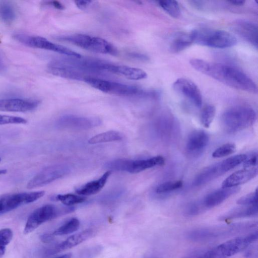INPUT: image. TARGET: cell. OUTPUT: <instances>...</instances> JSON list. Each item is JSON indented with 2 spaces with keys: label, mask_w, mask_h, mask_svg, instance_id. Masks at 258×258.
Returning <instances> with one entry per match:
<instances>
[{
  "label": "cell",
  "mask_w": 258,
  "mask_h": 258,
  "mask_svg": "<svg viewBox=\"0 0 258 258\" xmlns=\"http://www.w3.org/2000/svg\"><path fill=\"white\" fill-rule=\"evenodd\" d=\"M189 63L196 71L232 88L251 93L257 92L253 80L235 67L199 58L190 59Z\"/></svg>",
  "instance_id": "cell-1"
},
{
  "label": "cell",
  "mask_w": 258,
  "mask_h": 258,
  "mask_svg": "<svg viewBox=\"0 0 258 258\" xmlns=\"http://www.w3.org/2000/svg\"><path fill=\"white\" fill-rule=\"evenodd\" d=\"M83 81L92 87L103 92L123 97L144 96L156 98L158 93L146 91L136 86L106 80L91 76Z\"/></svg>",
  "instance_id": "cell-2"
},
{
  "label": "cell",
  "mask_w": 258,
  "mask_h": 258,
  "mask_svg": "<svg viewBox=\"0 0 258 258\" xmlns=\"http://www.w3.org/2000/svg\"><path fill=\"white\" fill-rule=\"evenodd\" d=\"M256 119L254 110L244 105L230 107L221 115L222 123L225 129L230 133L237 132L251 126Z\"/></svg>",
  "instance_id": "cell-3"
},
{
  "label": "cell",
  "mask_w": 258,
  "mask_h": 258,
  "mask_svg": "<svg viewBox=\"0 0 258 258\" xmlns=\"http://www.w3.org/2000/svg\"><path fill=\"white\" fill-rule=\"evenodd\" d=\"M194 43L215 48H226L236 45L237 40L231 33L222 30L202 28L191 31Z\"/></svg>",
  "instance_id": "cell-4"
},
{
  "label": "cell",
  "mask_w": 258,
  "mask_h": 258,
  "mask_svg": "<svg viewBox=\"0 0 258 258\" xmlns=\"http://www.w3.org/2000/svg\"><path fill=\"white\" fill-rule=\"evenodd\" d=\"M258 238L257 232L229 239L200 255L198 258H229L245 249Z\"/></svg>",
  "instance_id": "cell-5"
},
{
  "label": "cell",
  "mask_w": 258,
  "mask_h": 258,
  "mask_svg": "<svg viewBox=\"0 0 258 258\" xmlns=\"http://www.w3.org/2000/svg\"><path fill=\"white\" fill-rule=\"evenodd\" d=\"M57 39L66 41L94 52L116 55L117 48L110 42L100 37L83 34L59 36Z\"/></svg>",
  "instance_id": "cell-6"
},
{
  "label": "cell",
  "mask_w": 258,
  "mask_h": 258,
  "mask_svg": "<svg viewBox=\"0 0 258 258\" xmlns=\"http://www.w3.org/2000/svg\"><path fill=\"white\" fill-rule=\"evenodd\" d=\"M246 156L243 154L236 155L205 167L195 177L193 184L199 186L209 182L243 162Z\"/></svg>",
  "instance_id": "cell-7"
},
{
  "label": "cell",
  "mask_w": 258,
  "mask_h": 258,
  "mask_svg": "<svg viewBox=\"0 0 258 258\" xmlns=\"http://www.w3.org/2000/svg\"><path fill=\"white\" fill-rule=\"evenodd\" d=\"M164 163L165 159L162 156H157L145 159H115L107 162L105 167L110 171L137 173L156 166L163 165Z\"/></svg>",
  "instance_id": "cell-8"
},
{
  "label": "cell",
  "mask_w": 258,
  "mask_h": 258,
  "mask_svg": "<svg viewBox=\"0 0 258 258\" xmlns=\"http://www.w3.org/2000/svg\"><path fill=\"white\" fill-rule=\"evenodd\" d=\"M254 223L248 222L197 229L190 232L188 234V237L194 241L207 240L222 235L232 234L254 227Z\"/></svg>",
  "instance_id": "cell-9"
},
{
  "label": "cell",
  "mask_w": 258,
  "mask_h": 258,
  "mask_svg": "<svg viewBox=\"0 0 258 258\" xmlns=\"http://www.w3.org/2000/svg\"><path fill=\"white\" fill-rule=\"evenodd\" d=\"M13 37L20 43L29 47L48 50L70 57L82 58L81 54L76 51L63 46L54 43L42 37L17 33L13 35Z\"/></svg>",
  "instance_id": "cell-10"
},
{
  "label": "cell",
  "mask_w": 258,
  "mask_h": 258,
  "mask_svg": "<svg viewBox=\"0 0 258 258\" xmlns=\"http://www.w3.org/2000/svg\"><path fill=\"white\" fill-rule=\"evenodd\" d=\"M74 210L73 207L58 209L55 206L49 204L39 207L34 211L28 217L24 229V233L29 234L42 223L56 217L59 214L71 212Z\"/></svg>",
  "instance_id": "cell-11"
},
{
  "label": "cell",
  "mask_w": 258,
  "mask_h": 258,
  "mask_svg": "<svg viewBox=\"0 0 258 258\" xmlns=\"http://www.w3.org/2000/svg\"><path fill=\"white\" fill-rule=\"evenodd\" d=\"M70 169L63 164H55L44 168L30 180L28 189L43 186L69 174Z\"/></svg>",
  "instance_id": "cell-12"
},
{
  "label": "cell",
  "mask_w": 258,
  "mask_h": 258,
  "mask_svg": "<svg viewBox=\"0 0 258 258\" xmlns=\"http://www.w3.org/2000/svg\"><path fill=\"white\" fill-rule=\"evenodd\" d=\"M173 90L197 107L202 105V95L197 85L191 80L184 78L177 79L172 85Z\"/></svg>",
  "instance_id": "cell-13"
},
{
  "label": "cell",
  "mask_w": 258,
  "mask_h": 258,
  "mask_svg": "<svg viewBox=\"0 0 258 258\" xmlns=\"http://www.w3.org/2000/svg\"><path fill=\"white\" fill-rule=\"evenodd\" d=\"M101 120L95 117H89L67 114L60 117L57 126L64 129L88 130L99 125Z\"/></svg>",
  "instance_id": "cell-14"
},
{
  "label": "cell",
  "mask_w": 258,
  "mask_h": 258,
  "mask_svg": "<svg viewBox=\"0 0 258 258\" xmlns=\"http://www.w3.org/2000/svg\"><path fill=\"white\" fill-rule=\"evenodd\" d=\"M232 31L243 39L257 48V26L249 21L238 20L231 24Z\"/></svg>",
  "instance_id": "cell-15"
},
{
  "label": "cell",
  "mask_w": 258,
  "mask_h": 258,
  "mask_svg": "<svg viewBox=\"0 0 258 258\" xmlns=\"http://www.w3.org/2000/svg\"><path fill=\"white\" fill-rule=\"evenodd\" d=\"M209 141V136L205 131H194L188 137L185 147L186 151L190 156L199 155L204 151Z\"/></svg>",
  "instance_id": "cell-16"
},
{
  "label": "cell",
  "mask_w": 258,
  "mask_h": 258,
  "mask_svg": "<svg viewBox=\"0 0 258 258\" xmlns=\"http://www.w3.org/2000/svg\"><path fill=\"white\" fill-rule=\"evenodd\" d=\"M39 101L29 99L11 98L0 100V111L28 112L38 106Z\"/></svg>",
  "instance_id": "cell-17"
},
{
  "label": "cell",
  "mask_w": 258,
  "mask_h": 258,
  "mask_svg": "<svg viewBox=\"0 0 258 258\" xmlns=\"http://www.w3.org/2000/svg\"><path fill=\"white\" fill-rule=\"evenodd\" d=\"M239 190L240 187L238 186L222 187L209 194L201 201L206 209L212 208L221 204Z\"/></svg>",
  "instance_id": "cell-18"
},
{
  "label": "cell",
  "mask_w": 258,
  "mask_h": 258,
  "mask_svg": "<svg viewBox=\"0 0 258 258\" xmlns=\"http://www.w3.org/2000/svg\"><path fill=\"white\" fill-rule=\"evenodd\" d=\"M95 234L93 229H87L78 233L74 234L61 243L56 245L52 248L48 250V254H53L61 251L73 247L84 241L92 237Z\"/></svg>",
  "instance_id": "cell-19"
},
{
  "label": "cell",
  "mask_w": 258,
  "mask_h": 258,
  "mask_svg": "<svg viewBox=\"0 0 258 258\" xmlns=\"http://www.w3.org/2000/svg\"><path fill=\"white\" fill-rule=\"evenodd\" d=\"M256 168H244L237 171L228 177L222 182V187H236L246 183L255 177L257 174Z\"/></svg>",
  "instance_id": "cell-20"
},
{
  "label": "cell",
  "mask_w": 258,
  "mask_h": 258,
  "mask_svg": "<svg viewBox=\"0 0 258 258\" xmlns=\"http://www.w3.org/2000/svg\"><path fill=\"white\" fill-rule=\"evenodd\" d=\"M107 71L133 80H142L147 77L146 72L141 69L110 63L108 64Z\"/></svg>",
  "instance_id": "cell-21"
},
{
  "label": "cell",
  "mask_w": 258,
  "mask_h": 258,
  "mask_svg": "<svg viewBox=\"0 0 258 258\" xmlns=\"http://www.w3.org/2000/svg\"><path fill=\"white\" fill-rule=\"evenodd\" d=\"M111 173L110 170L106 171L99 179L88 182L77 188L76 192L80 196H90L99 192L106 184Z\"/></svg>",
  "instance_id": "cell-22"
},
{
  "label": "cell",
  "mask_w": 258,
  "mask_h": 258,
  "mask_svg": "<svg viewBox=\"0 0 258 258\" xmlns=\"http://www.w3.org/2000/svg\"><path fill=\"white\" fill-rule=\"evenodd\" d=\"M257 205L241 206L219 217V220L227 222L237 218L254 217L257 215Z\"/></svg>",
  "instance_id": "cell-23"
},
{
  "label": "cell",
  "mask_w": 258,
  "mask_h": 258,
  "mask_svg": "<svg viewBox=\"0 0 258 258\" xmlns=\"http://www.w3.org/2000/svg\"><path fill=\"white\" fill-rule=\"evenodd\" d=\"M194 43L191 31L181 33L176 36L172 40L169 50L171 52L178 53L184 50Z\"/></svg>",
  "instance_id": "cell-24"
},
{
  "label": "cell",
  "mask_w": 258,
  "mask_h": 258,
  "mask_svg": "<svg viewBox=\"0 0 258 258\" xmlns=\"http://www.w3.org/2000/svg\"><path fill=\"white\" fill-rule=\"evenodd\" d=\"M123 139L122 134L120 132L110 131L100 133L91 138L88 143L90 144H96L107 142L119 141Z\"/></svg>",
  "instance_id": "cell-25"
},
{
  "label": "cell",
  "mask_w": 258,
  "mask_h": 258,
  "mask_svg": "<svg viewBox=\"0 0 258 258\" xmlns=\"http://www.w3.org/2000/svg\"><path fill=\"white\" fill-rule=\"evenodd\" d=\"M0 18L7 24H11L15 20L16 10L10 2L2 1L0 3Z\"/></svg>",
  "instance_id": "cell-26"
},
{
  "label": "cell",
  "mask_w": 258,
  "mask_h": 258,
  "mask_svg": "<svg viewBox=\"0 0 258 258\" xmlns=\"http://www.w3.org/2000/svg\"><path fill=\"white\" fill-rule=\"evenodd\" d=\"M80 226V221L76 218H73L57 228L53 233V236L64 235L77 231Z\"/></svg>",
  "instance_id": "cell-27"
},
{
  "label": "cell",
  "mask_w": 258,
  "mask_h": 258,
  "mask_svg": "<svg viewBox=\"0 0 258 258\" xmlns=\"http://www.w3.org/2000/svg\"><path fill=\"white\" fill-rule=\"evenodd\" d=\"M159 6L169 16L173 18H178L180 16V9L177 2L165 0L158 2Z\"/></svg>",
  "instance_id": "cell-28"
},
{
  "label": "cell",
  "mask_w": 258,
  "mask_h": 258,
  "mask_svg": "<svg viewBox=\"0 0 258 258\" xmlns=\"http://www.w3.org/2000/svg\"><path fill=\"white\" fill-rule=\"evenodd\" d=\"M216 114L215 107L211 104L206 105L202 110L200 120L203 125L208 128L212 122Z\"/></svg>",
  "instance_id": "cell-29"
},
{
  "label": "cell",
  "mask_w": 258,
  "mask_h": 258,
  "mask_svg": "<svg viewBox=\"0 0 258 258\" xmlns=\"http://www.w3.org/2000/svg\"><path fill=\"white\" fill-rule=\"evenodd\" d=\"M55 199L66 206H70L84 202L86 200V198L80 195L67 194L58 195L55 196Z\"/></svg>",
  "instance_id": "cell-30"
},
{
  "label": "cell",
  "mask_w": 258,
  "mask_h": 258,
  "mask_svg": "<svg viewBox=\"0 0 258 258\" xmlns=\"http://www.w3.org/2000/svg\"><path fill=\"white\" fill-rule=\"evenodd\" d=\"M183 182L181 180L167 181L159 184L156 188L157 194H163L181 188L182 186Z\"/></svg>",
  "instance_id": "cell-31"
},
{
  "label": "cell",
  "mask_w": 258,
  "mask_h": 258,
  "mask_svg": "<svg viewBox=\"0 0 258 258\" xmlns=\"http://www.w3.org/2000/svg\"><path fill=\"white\" fill-rule=\"evenodd\" d=\"M12 237L13 232L11 229L3 228L0 230V257L5 254L6 246Z\"/></svg>",
  "instance_id": "cell-32"
},
{
  "label": "cell",
  "mask_w": 258,
  "mask_h": 258,
  "mask_svg": "<svg viewBox=\"0 0 258 258\" xmlns=\"http://www.w3.org/2000/svg\"><path fill=\"white\" fill-rule=\"evenodd\" d=\"M236 146L233 143H226L216 149L212 153L214 158H221L232 154L236 151Z\"/></svg>",
  "instance_id": "cell-33"
},
{
  "label": "cell",
  "mask_w": 258,
  "mask_h": 258,
  "mask_svg": "<svg viewBox=\"0 0 258 258\" xmlns=\"http://www.w3.org/2000/svg\"><path fill=\"white\" fill-rule=\"evenodd\" d=\"M236 203L241 206H252L257 205V189L254 191L239 198L237 200Z\"/></svg>",
  "instance_id": "cell-34"
},
{
  "label": "cell",
  "mask_w": 258,
  "mask_h": 258,
  "mask_svg": "<svg viewBox=\"0 0 258 258\" xmlns=\"http://www.w3.org/2000/svg\"><path fill=\"white\" fill-rule=\"evenodd\" d=\"M27 120L22 117L0 114V125L8 124H25Z\"/></svg>",
  "instance_id": "cell-35"
},
{
  "label": "cell",
  "mask_w": 258,
  "mask_h": 258,
  "mask_svg": "<svg viewBox=\"0 0 258 258\" xmlns=\"http://www.w3.org/2000/svg\"><path fill=\"white\" fill-rule=\"evenodd\" d=\"M205 210L202 201H200L190 204L187 207L185 213L188 215L194 216L200 214Z\"/></svg>",
  "instance_id": "cell-36"
},
{
  "label": "cell",
  "mask_w": 258,
  "mask_h": 258,
  "mask_svg": "<svg viewBox=\"0 0 258 258\" xmlns=\"http://www.w3.org/2000/svg\"><path fill=\"white\" fill-rule=\"evenodd\" d=\"M257 154L256 153L251 154L246 157L243 163L244 168H253L257 165Z\"/></svg>",
  "instance_id": "cell-37"
},
{
  "label": "cell",
  "mask_w": 258,
  "mask_h": 258,
  "mask_svg": "<svg viewBox=\"0 0 258 258\" xmlns=\"http://www.w3.org/2000/svg\"><path fill=\"white\" fill-rule=\"evenodd\" d=\"M75 3L78 8L81 9H85L89 7L92 3L91 1H76Z\"/></svg>",
  "instance_id": "cell-38"
},
{
  "label": "cell",
  "mask_w": 258,
  "mask_h": 258,
  "mask_svg": "<svg viewBox=\"0 0 258 258\" xmlns=\"http://www.w3.org/2000/svg\"><path fill=\"white\" fill-rule=\"evenodd\" d=\"M46 5L51 6L58 10H63L65 7L61 3L58 1H49L46 2Z\"/></svg>",
  "instance_id": "cell-39"
},
{
  "label": "cell",
  "mask_w": 258,
  "mask_h": 258,
  "mask_svg": "<svg viewBox=\"0 0 258 258\" xmlns=\"http://www.w3.org/2000/svg\"><path fill=\"white\" fill-rule=\"evenodd\" d=\"M53 235L52 234H45L41 236L42 241L47 242H49L53 239Z\"/></svg>",
  "instance_id": "cell-40"
},
{
  "label": "cell",
  "mask_w": 258,
  "mask_h": 258,
  "mask_svg": "<svg viewBox=\"0 0 258 258\" xmlns=\"http://www.w3.org/2000/svg\"><path fill=\"white\" fill-rule=\"evenodd\" d=\"M131 56L134 58H136L140 60H147L149 59L147 56L141 53H133L131 54Z\"/></svg>",
  "instance_id": "cell-41"
},
{
  "label": "cell",
  "mask_w": 258,
  "mask_h": 258,
  "mask_svg": "<svg viewBox=\"0 0 258 258\" xmlns=\"http://www.w3.org/2000/svg\"><path fill=\"white\" fill-rule=\"evenodd\" d=\"M6 70V66L4 59L0 54V73L4 72Z\"/></svg>",
  "instance_id": "cell-42"
},
{
  "label": "cell",
  "mask_w": 258,
  "mask_h": 258,
  "mask_svg": "<svg viewBox=\"0 0 258 258\" xmlns=\"http://www.w3.org/2000/svg\"><path fill=\"white\" fill-rule=\"evenodd\" d=\"M229 3L235 6H242L245 4V1L243 0H235L229 1Z\"/></svg>",
  "instance_id": "cell-43"
},
{
  "label": "cell",
  "mask_w": 258,
  "mask_h": 258,
  "mask_svg": "<svg viewBox=\"0 0 258 258\" xmlns=\"http://www.w3.org/2000/svg\"><path fill=\"white\" fill-rule=\"evenodd\" d=\"M72 254L71 253H67L63 255H62L61 256H59L56 258H71Z\"/></svg>",
  "instance_id": "cell-44"
},
{
  "label": "cell",
  "mask_w": 258,
  "mask_h": 258,
  "mask_svg": "<svg viewBox=\"0 0 258 258\" xmlns=\"http://www.w3.org/2000/svg\"><path fill=\"white\" fill-rule=\"evenodd\" d=\"M7 170L6 169H0V175L6 173Z\"/></svg>",
  "instance_id": "cell-45"
},
{
  "label": "cell",
  "mask_w": 258,
  "mask_h": 258,
  "mask_svg": "<svg viewBox=\"0 0 258 258\" xmlns=\"http://www.w3.org/2000/svg\"><path fill=\"white\" fill-rule=\"evenodd\" d=\"M1 158H0V162H1Z\"/></svg>",
  "instance_id": "cell-46"
}]
</instances>
